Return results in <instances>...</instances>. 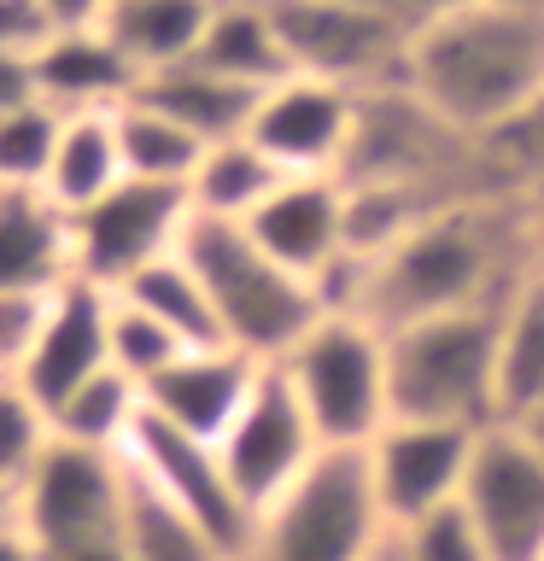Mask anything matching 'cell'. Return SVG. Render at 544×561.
Returning <instances> with one entry per match:
<instances>
[{
	"label": "cell",
	"mask_w": 544,
	"mask_h": 561,
	"mask_svg": "<svg viewBox=\"0 0 544 561\" xmlns=\"http://www.w3.org/2000/svg\"><path fill=\"white\" fill-rule=\"evenodd\" d=\"M539 217L544 210H526L521 193H480L433 210L386 257L369 263L363 322L393 333L433 316L503 310L544 270Z\"/></svg>",
	"instance_id": "6da1fadb"
},
{
	"label": "cell",
	"mask_w": 544,
	"mask_h": 561,
	"mask_svg": "<svg viewBox=\"0 0 544 561\" xmlns=\"http://www.w3.org/2000/svg\"><path fill=\"white\" fill-rule=\"evenodd\" d=\"M404 88L451 129L486 140L544 100V24L491 7L421 24L404 53Z\"/></svg>",
	"instance_id": "7a4b0ae2"
},
{
	"label": "cell",
	"mask_w": 544,
	"mask_h": 561,
	"mask_svg": "<svg viewBox=\"0 0 544 561\" xmlns=\"http://www.w3.org/2000/svg\"><path fill=\"white\" fill-rule=\"evenodd\" d=\"M175 252L188 257V270L200 275V287L211 293V310H217V322H223L228 351H246V357H258V363H281L316 322H322V305H316L310 280L287 275L275 257H263L258 240L246 234L240 222L200 217V210H193Z\"/></svg>",
	"instance_id": "3957f363"
},
{
	"label": "cell",
	"mask_w": 544,
	"mask_h": 561,
	"mask_svg": "<svg viewBox=\"0 0 544 561\" xmlns=\"http://www.w3.org/2000/svg\"><path fill=\"white\" fill-rule=\"evenodd\" d=\"M509 310V305H503ZM503 310L433 316L386 333V398L393 421L491 427L498 421V328Z\"/></svg>",
	"instance_id": "277c9868"
},
{
	"label": "cell",
	"mask_w": 544,
	"mask_h": 561,
	"mask_svg": "<svg viewBox=\"0 0 544 561\" xmlns=\"http://www.w3.org/2000/svg\"><path fill=\"white\" fill-rule=\"evenodd\" d=\"M281 375L293 380L322 450H369L393 421L386 398V333L363 316H322L287 357Z\"/></svg>",
	"instance_id": "5b68a950"
},
{
	"label": "cell",
	"mask_w": 544,
	"mask_h": 561,
	"mask_svg": "<svg viewBox=\"0 0 544 561\" xmlns=\"http://www.w3.org/2000/svg\"><path fill=\"white\" fill-rule=\"evenodd\" d=\"M386 538L363 450H322L258 520L252 561H369Z\"/></svg>",
	"instance_id": "8992f818"
},
{
	"label": "cell",
	"mask_w": 544,
	"mask_h": 561,
	"mask_svg": "<svg viewBox=\"0 0 544 561\" xmlns=\"http://www.w3.org/2000/svg\"><path fill=\"white\" fill-rule=\"evenodd\" d=\"M263 7L275 18L293 77L345 88V94H375V88L404 82V53H410L404 18L340 7V0H263Z\"/></svg>",
	"instance_id": "52a82bcc"
},
{
	"label": "cell",
	"mask_w": 544,
	"mask_h": 561,
	"mask_svg": "<svg viewBox=\"0 0 544 561\" xmlns=\"http://www.w3.org/2000/svg\"><path fill=\"white\" fill-rule=\"evenodd\" d=\"M123 456H129V468L158 497L200 526V538L217 550V561H252L258 520L246 515V503L228 485L217 445H205V438H193L182 427H170V421H158L152 410H140Z\"/></svg>",
	"instance_id": "ba28073f"
},
{
	"label": "cell",
	"mask_w": 544,
	"mask_h": 561,
	"mask_svg": "<svg viewBox=\"0 0 544 561\" xmlns=\"http://www.w3.org/2000/svg\"><path fill=\"white\" fill-rule=\"evenodd\" d=\"M223 473L235 485V497L246 503V515L263 520L287 491L310 473V462L322 456L310 433V415L298 403L293 380L281 375V363H263V375L246 398V410L235 415V427L223 433Z\"/></svg>",
	"instance_id": "9c48e42d"
},
{
	"label": "cell",
	"mask_w": 544,
	"mask_h": 561,
	"mask_svg": "<svg viewBox=\"0 0 544 561\" xmlns=\"http://www.w3.org/2000/svg\"><path fill=\"white\" fill-rule=\"evenodd\" d=\"M193 217L188 187L175 182H123L105 193L100 205H88L82 217H70V252H77V275L94 287L117 293L129 275H140L147 263L170 257L182 245V228Z\"/></svg>",
	"instance_id": "30bf717a"
},
{
	"label": "cell",
	"mask_w": 544,
	"mask_h": 561,
	"mask_svg": "<svg viewBox=\"0 0 544 561\" xmlns=\"http://www.w3.org/2000/svg\"><path fill=\"white\" fill-rule=\"evenodd\" d=\"M456 503L491 561H544V456L526 445L515 421H491L474 433Z\"/></svg>",
	"instance_id": "8fae6325"
},
{
	"label": "cell",
	"mask_w": 544,
	"mask_h": 561,
	"mask_svg": "<svg viewBox=\"0 0 544 561\" xmlns=\"http://www.w3.org/2000/svg\"><path fill=\"white\" fill-rule=\"evenodd\" d=\"M369 456V485H375L386 533L428 520L433 508L463 497V473L474 456V427H433V421H386Z\"/></svg>",
	"instance_id": "7c38bea8"
},
{
	"label": "cell",
	"mask_w": 544,
	"mask_h": 561,
	"mask_svg": "<svg viewBox=\"0 0 544 561\" xmlns=\"http://www.w3.org/2000/svg\"><path fill=\"white\" fill-rule=\"evenodd\" d=\"M351 135H358V94L310 77H287L258 100L246 140L281 175H340Z\"/></svg>",
	"instance_id": "4fadbf2b"
},
{
	"label": "cell",
	"mask_w": 544,
	"mask_h": 561,
	"mask_svg": "<svg viewBox=\"0 0 544 561\" xmlns=\"http://www.w3.org/2000/svg\"><path fill=\"white\" fill-rule=\"evenodd\" d=\"M105 328H112V293L94 287V280H82V275H70L65 287L53 293L42 340H35V351L24 357V368H18L12 380L53 415L77 386H88L94 375L112 368V340H105Z\"/></svg>",
	"instance_id": "5bb4252c"
},
{
	"label": "cell",
	"mask_w": 544,
	"mask_h": 561,
	"mask_svg": "<svg viewBox=\"0 0 544 561\" xmlns=\"http://www.w3.org/2000/svg\"><path fill=\"white\" fill-rule=\"evenodd\" d=\"M240 228L287 275L316 280L345 252V182L340 175H287Z\"/></svg>",
	"instance_id": "9a60e30c"
},
{
	"label": "cell",
	"mask_w": 544,
	"mask_h": 561,
	"mask_svg": "<svg viewBox=\"0 0 544 561\" xmlns=\"http://www.w3.org/2000/svg\"><path fill=\"white\" fill-rule=\"evenodd\" d=\"M258 375H263V363L246 357V351H228V345L223 351H182L165 375H152L140 386V403L158 421H170V427L205 438V445H223V433L246 410Z\"/></svg>",
	"instance_id": "2e32d148"
},
{
	"label": "cell",
	"mask_w": 544,
	"mask_h": 561,
	"mask_svg": "<svg viewBox=\"0 0 544 561\" xmlns=\"http://www.w3.org/2000/svg\"><path fill=\"white\" fill-rule=\"evenodd\" d=\"M70 275V217L42 187H0V293H53Z\"/></svg>",
	"instance_id": "e0dca14e"
},
{
	"label": "cell",
	"mask_w": 544,
	"mask_h": 561,
	"mask_svg": "<svg viewBox=\"0 0 544 561\" xmlns=\"http://www.w3.org/2000/svg\"><path fill=\"white\" fill-rule=\"evenodd\" d=\"M35 82H42V105H53L59 117H77V112H117L140 77L123 65V53L100 30H77V35H53L35 53Z\"/></svg>",
	"instance_id": "ac0fdd59"
},
{
	"label": "cell",
	"mask_w": 544,
	"mask_h": 561,
	"mask_svg": "<svg viewBox=\"0 0 544 561\" xmlns=\"http://www.w3.org/2000/svg\"><path fill=\"white\" fill-rule=\"evenodd\" d=\"M211 7L217 0H112L100 18V35L147 82L158 70H175L193 59V47H200V35L211 24Z\"/></svg>",
	"instance_id": "d6986e66"
},
{
	"label": "cell",
	"mask_w": 544,
	"mask_h": 561,
	"mask_svg": "<svg viewBox=\"0 0 544 561\" xmlns=\"http://www.w3.org/2000/svg\"><path fill=\"white\" fill-rule=\"evenodd\" d=\"M193 65L223 82L258 88V94H270L275 82L293 77L287 53H281V35H275V18L263 0H217L200 47H193Z\"/></svg>",
	"instance_id": "ffe728a7"
},
{
	"label": "cell",
	"mask_w": 544,
	"mask_h": 561,
	"mask_svg": "<svg viewBox=\"0 0 544 561\" xmlns=\"http://www.w3.org/2000/svg\"><path fill=\"white\" fill-rule=\"evenodd\" d=\"M140 105H152V112H165L170 123H182L188 135H200L205 147H217V140H240L252 129V112H258V88H240V82H223L211 77L200 65H175V70H158V77L135 82Z\"/></svg>",
	"instance_id": "44dd1931"
},
{
	"label": "cell",
	"mask_w": 544,
	"mask_h": 561,
	"mask_svg": "<svg viewBox=\"0 0 544 561\" xmlns=\"http://www.w3.org/2000/svg\"><path fill=\"white\" fill-rule=\"evenodd\" d=\"M117 182H123V158H117L112 112H77V117H65L42 193L65 210V217H82V210L100 205Z\"/></svg>",
	"instance_id": "7402d4cb"
},
{
	"label": "cell",
	"mask_w": 544,
	"mask_h": 561,
	"mask_svg": "<svg viewBox=\"0 0 544 561\" xmlns=\"http://www.w3.org/2000/svg\"><path fill=\"white\" fill-rule=\"evenodd\" d=\"M117 298H129V305L147 310L158 328H170L182 351H223L228 345L217 310H211V293L200 287V275L188 270L182 252H170V257L147 263L140 275H129L117 287Z\"/></svg>",
	"instance_id": "603a6c76"
},
{
	"label": "cell",
	"mask_w": 544,
	"mask_h": 561,
	"mask_svg": "<svg viewBox=\"0 0 544 561\" xmlns=\"http://www.w3.org/2000/svg\"><path fill=\"white\" fill-rule=\"evenodd\" d=\"M287 182L270 158H263L252 140H217V147H205L200 170H193L188 182V205L200 210V217H223V222H246L252 210L270 199V193Z\"/></svg>",
	"instance_id": "cb8c5ba5"
},
{
	"label": "cell",
	"mask_w": 544,
	"mask_h": 561,
	"mask_svg": "<svg viewBox=\"0 0 544 561\" xmlns=\"http://www.w3.org/2000/svg\"><path fill=\"white\" fill-rule=\"evenodd\" d=\"M544 403V270L509 298L498 328V421H521Z\"/></svg>",
	"instance_id": "d4e9b609"
},
{
	"label": "cell",
	"mask_w": 544,
	"mask_h": 561,
	"mask_svg": "<svg viewBox=\"0 0 544 561\" xmlns=\"http://www.w3.org/2000/svg\"><path fill=\"white\" fill-rule=\"evenodd\" d=\"M140 410H147V403H140V386L129 375H117V368H105V375L77 386V392L47 415V427H53L59 445L123 456V450H129V433H135Z\"/></svg>",
	"instance_id": "484cf974"
},
{
	"label": "cell",
	"mask_w": 544,
	"mask_h": 561,
	"mask_svg": "<svg viewBox=\"0 0 544 561\" xmlns=\"http://www.w3.org/2000/svg\"><path fill=\"white\" fill-rule=\"evenodd\" d=\"M112 129H117L123 175H135V182H175V187H188L193 170H200V158H205L200 135H188L182 123H170L165 112H152V105H140V100L117 105Z\"/></svg>",
	"instance_id": "4316f807"
},
{
	"label": "cell",
	"mask_w": 544,
	"mask_h": 561,
	"mask_svg": "<svg viewBox=\"0 0 544 561\" xmlns=\"http://www.w3.org/2000/svg\"><path fill=\"white\" fill-rule=\"evenodd\" d=\"M59 123L65 117L53 105H24L0 117V187H47Z\"/></svg>",
	"instance_id": "83f0119b"
},
{
	"label": "cell",
	"mask_w": 544,
	"mask_h": 561,
	"mask_svg": "<svg viewBox=\"0 0 544 561\" xmlns=\"http://www.w3.org/2000/svg\"><path fill=\"white\" fill-rule=\"evenodd\" d=\"M105 340H112V368L129 375L135 386H147L152 375H165V368L182 357L175 333L158 328L147 310H135L129 298H117V293H112V328H105Z\"/></svg>",
	"instance_id": "f1b7e54d"
},
{
	"label": "cell",
	"mask_w": 544,
	"mask_h": 561,
	"mask_svg": "<svg viewBox=\"0 0 544 561\" xmlns=\"http://www.w3.org/2000/svg\"><path fill=\"white\" fill-rule=\"evenodd\" d=\"M53 445V427H47V410L35 403L18 380L0 386V480L7 485H24L42 450Z\"/></svg>",
	"instance_id": "f546056e"
},
{
	"label": "cell",
	"mask_w": 544,
	"mask_h": 561,
	"mask_svg": "<svg viewBox=\"0 0 544 561\" xmlns=\"http://www.w3.org/2000/svg\"><path fill=\"white\" fill-rule=\"evenodd\" d=\"M393 538H398L404 561H491V550L480 543V533H474V520L463 515V503L433 508L428 520L404 526Z\"/></svg>",
	"instance_id": "4dcf8cb0"
},
{
	"label": "cell",
	"mask_w": 544,
	"mask_h": 561,
	"mask_svg": "<svg viewBox=\"0 0 544 561\" xmlns=\"http://www.w3.org/2000/svg\"><path fill=\"white\" fill-rule=\"evenodd\" d=\"M53 293H0V368H7V375H18L24 357L35 351V340H42Z\"/></svg>",
	"instance_id": "1f68e13d"
},
{
	"label": "cell",
	"mask_w": 544,
	"mask_h": 561,
	"mask_svg": "<svg viewBox=\"0 0 544 561\" xmlns=\"http://www.w3.org/2000/svg\"><path fill=\"white\" fill-rule=\"evenodd\" d=\"M53 42V24L35 0H0V53H24L35 59Z\"/></svg>",
	"instance_id": "d6a6232c"
},
{
	"label": "cell",
	"mask_w": 544,
	"mask_h": 561,
	"mask_svg": "<svg viewBox=\"0 0 544 561\" xmlns=\"http://www.w3.org/2000/svg\"><path fill=\"white\" fill-rule=\"evenodd\" d=\"M42 105V82H35V59L24 53H0V117Z\"/></svg>",
	"instance_id": "836d02e7"
},
{
	"label": "cell",
	"mask_w": 544,
	"mask_h": 561,
	"mask_svg": "<svg viewBox=\"0 0 544 561\" xmlns=\"http://www.w3.org/2000/svg\"><path fill=\"white\" fill-rule=\"evenodd\" d=\"M35 7L47 12L53 35H77V30H100V18L112 0H35Z\"/></svg>",
	"instance_id": "e575fe53"
},
{
	"label": "cell",
	"mask_w": 544,
	"mask_h": 561,
	"mask_svg": "<svg viewBox=\"0 0 544 561\" xmlns=\"http://www.w3.org/2000/svg\"><path fill=\"white\" fill-rule=\"evenodd\" d=\"M474 7H486V0H404V18H410V30H421V24H439V18H456Z\"/></svg>",
	"instance_id": "d590c367"
},
{
	"label": "cell",
	"mask_w": 544,
	"mask_h": 561,
	"mask_svg": "<svg viewBox=\"0 0 544 561\" xmlns=\"http://www.w3.org/2000/svg\"><path fill=\"white\" fill-rule=\"evenodd\" d=\"M0 561H42L35 543L24 538V526H7V533H0Z\"/></svg>",
	"instance_id": "8d00e7d4"
},
{
	"label": "cell",
	"mask_w": 544,
	"mask_h": 561,
	"mask_svg": "<svg viewBox=\"0 0 544 561\" xmlns=\"http://www.w3.org/2000/svg\"><path fill=\"white\" fill-rule=\"evenodd\" d=\"M491 12H509V18H526V24H544V0H486Z\"/></svg>",
	"instance_id": "74e56055"
},
{
	"label": "cell",
	"mask_w": 544,
	"mask_h": 561,
	"mask_svg": "<svg viewBox=\"0 0 544 561\" xmlns=\"http://www.w3.org/2000/svg\"><path fill=\"white\" fill-rule=\"evenodd\" d=\"M515 427L526 433V445H533V450L544 456V403H533V410H526V415L515 421Z\"/></svg>",
	"instance_id": "f35d334b"
},
{
	"label": "cell",
	"mask_w": 544,
	"mask_h": 561,
	"mask_svg": "<svg viewBox=\"0 0 544 561\" xmlns=\"http://www.w3.org/2000/svg\"><path fill=\"white\" fill-rule=\"evenodd\" d=\"M7 526H18V485L0 480V533H7Z\"/></svg>",
	"instance_id": "ab89813d"
},
{
	"label": "cell",
	"mask_w": 544,
	"mask_h": 561,
	"mask_svg": "<svg viewBox=\"0 0 544 561\" xmlns=\"http://www.w3.org/2000/svg\"><path fill=\"white\" fill-rule=\"evenodd\" d=\"M340 7H363V12H393V18H404V0H340ZM410 24V18H404Z\"/></svg>",
	"instance_id": "60d3db41"
},
{
	"label": "cell",
	"mask_w": 544,
	"mask_h": 561,
	"mask_svg": "<svg viewBox=\"0 0 544 561\" xmlns=\"http://www.w3.org/2000/svg\"><path fill=\"white\" fill-rule=\"evenodd\" d=\"M369 561H404V550H398V538H393V533H386V538H381V550H375V556H369Z\"/></svg>",
	"instance_id": "b9f144b4"
},
{
	"label": "cell",
	"mask_w": 544,
	"mask_h": 561,
	"mask_svg": "<svg viewBox=\"0 0 544 561\" xmlns=\"http://www.w3.org/2000/svg\"><path fill=\"white\" fill-rule=\"evenodd\" d=\"M7 380H12V375H7V368H0V386H7Z\"/></svg>",
	"instance_id": "7bdbcfd3"
}]
</instances>
